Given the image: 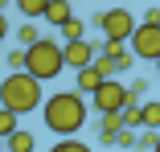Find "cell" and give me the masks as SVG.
<instances>
[{"label": "cell", "mask_w": 160, "mask_h": 152, "mask_svg": "<svg viewBox=\"0 0 160 152\" xmlns=\"http://www.w3.org/2000/svg\"><path fill=\"white\" fill-rule=\"evenodd\" d=\"M25 70L37 74L41 82H53L62 70H66V58H62V45L49 37H37L33 45H25Z\"/></svg>", "instance_id": "cell-3"}, {"label": "cell", "mask_w": 160, "mask_h": 152, "mask_svg": "<svg viewBox=\"0 0 160 152\" xmlns=\"http://www.w3.org/2000/svg\"><path fill=\"white\" fill-rule=\"evenodd\" d=\"M17 41H21V45H33V41H37V25H33V21H25V25L17 29Z\"/></svg>", "instance_id": "cell-17"}, {"label": "cell", "mask_w": 160, "mask_h": 152, "mask_svg": "<svg viewBox=\"0 0 160 152\" xmlns=\"http://www.w3.org/2000/svg\"><path fill=\"white\" fill-rule=\"evenodd\" d=\"M8 37V21H4V8H0V41Z\"/></svg>", "instance_id": "cell-22"}, {"label": "cell", "mask_w": 160, "mask_h": 152, "mask_svg": "<svg viewBox=\"0 0 160 152\" xmlns=\"http://www.w3.org/2000/svg\"><path fill=\"white\" fill-rule=\"evenodd\" d=\"M144 90H148V78H136V86H127V95H132V99H144Z\"/></svg>", "instance_id": "cell-21"}, {"label": "cell", "mask_w": 160, "mask_h": 152, "mask_svg": "<svg viewBox=\"0 0 160 152\" xmlns=\"http://www.w3.org/2000/svg\"><path fill=\"white\" fill-rule=\"evenodd\" d=\"M152 152H160V140H156V148H152Z\"/></svg>", "instance_id": "cell-25"}, {"label": "cell", "mask_w": 160, "mask_h": 152, "mask_svg": "<svg viewBox=\"0 0 160 152\" xmlns=\"http://www.w3.org/2000/svg\"><path fill=\"white\" fill-rule=\"evenodd\" d=\"M119 115H123V124H127V128H140V99H127Z\"/></svg>", "instance_id": "cell-16"}, {"label": "cell", "mask_w": 160, "mask_h": 152, "mask_svg": "<svg viewBox=\"0 0 160 152\" xmlns=\"http://www.w3.org/2000/svg\"><path fill=\"white\" fill-rule=\"evenodd\" d=\"M49 152H90L82 140H74V136H58V144L49 148Z\"/></svg>", "instance_id": "cell-15"}, {"label": "cell", "mask_w": 160, "mask_h": 152, "mask_svg": "<svg viewBox=\"0 0 160 152\" xmlns=\"http://www.w3.org/2000/svg\"><path fill=\"white\" fill-rule=\"evenodd\" d=\"M58 33H62V41H78V37H86V29H82V21L70 17V21H62V25H58Z\"/></svg>", "instance_id": "cell-13"}, {"label": "cell", "mask_w": 160, "mask_h": 152, "mask_svg": "<svg viewBox=\"0 0 160 152\" xmlns=\"http://www.w3.org/2000/svg\"><path fill=\"white\" fill-rule=\"evenodd\" d=\"M140 128H160V103H140Z\"/></svg>", "instance_id": "cell-11"}, {"label": "cell", "mask_w": 160, "mask_h": 152, "mask_svg": "<svg viewBox=\"0 0 160 152\" xmlns=\"http://www.w3.org/2000/svg\"><path fill=\"white\" fill-rule=\"evenodd\" d=\"M156 74H160V58H156Z\"/></svg>", "instance_id": "cell-24"}, {"label": "cell", "mask_w": 160, "mask_h": 152, "mask_svg": "<svg viewBox=\"0 0 160 152\" xmlns=\"http://www.w3.org/2000/svg\"><path fill=\"white\" fill-rule=\"evenodd\" d=\"M0 103L12 107L17 115L37 111V107L45 103V99H41V78L29 74V70H12V74H4V82H0Z\"/></svg>", "instance_id": "cell-2"}, {"label": "cell", "mask_w": 160, "mask_h": 152, "mask_svg": "<svg viewBox=\"0 0 160 152\" xmlns=\"http://www.w3.org/2000/svg\"><path fill=\"white\" fill-rule=\"evenodd\" d=\"M0 152H8V140H4V136H0Z\"/></svg>", "instance_id": "cell-23"}, {"label": "cell", "mask_w": 160, "mask_h": 152, "mask_svg": "<svg viewBox=\"0 0 160 152\" xmlns=\"http://www.w3.org/2000/svg\"><path fill=\"white\" fill-rule=\"evenodd\" d=\"M33 148H37V140L29 136L25 128H17V132L8 136V152H33Z\"/></svg>", "instance_id": "cell-10"}, {"label": "cell", "mask_w": 160, "mask_h": 152, "mask_svg": "<svg viewBox=\"0 0 160 152\" xmlns=\"http://www.w3.org/2000/svg\"><path fill=\"white\" fill-rule=\"evenodd\" d=\"M115 144H119V148H132V144H136V132H132V128H119Z\"/></svg>", "instance_id": "cell-19"}, {"label": "cell", "mask_w": 160, "mask_h": 152, "mask_svg": "<svg viewBox=\"0 0 160 152\" xmlns=\"http://www.w3.org/2000/svg\"><path fill=\"white\" fill-rule=\"evenodd\" d=\"M127 45H132L136 58L156 62V58H160V21H140V25H136V33L127 37Z\"/></svg>", "instance_id": "cell-5"}, {"label": "cell", "mask_w": 160, "mask_h": 152, "mask_svg": "<svg viewBox=\"0 0 160 152\" xmlns=\"http://www.w3.org/2000/svg\"><path fill=\"white\" fill-rule=\"evenodd\" d=\"M17 128H21V124H17V111H12V107H4V103H0V136L8 140V136H12Z\"/></svg>", "instance_id": "cell-14"}, {"label": "cell", "mask_w": 160, "mask_h": 152, "mask_svg": "<svg viewBox=\"0 0 160 152\" xmlns=\"http://www.w3.org/2000/svg\"><path fill=\"white\" fill-rule=\"evenodd\" d=\"M90 99H94V111L103 115V111H123V103L132 99V95H127V86H123V82H115V74H111V78H103V82H99V90H94Z\"/></svg>", "instance_id": "cell-6"}, {"label": "cell", "mask_w": 160, "mask_h": 152, "mask_svg": "<svg viewBox=\"0 0 160 152\" xmlns=\"http://www.w3.org/2000/svg\"><path fill=\"white\" fill-rule=\"evenodd\" d=\"M156 140H160V128H144V136H140V140H136V144H140V148H148V152H152V148H156Z\"/></svg>", "instance_id": "cell-18"}, {"label": "cell", "mask_w": 160, "mask_h": 152, "mask_svg": "<svg viewBox=\"0 0 160 152\" xmlns=\"http://www.w3.org/2000/svg\"><path fill=\"white\" fill-rule=\"evenodd\" d=\"M8 66H12V70H25V45H21V49H12V53H8Z\"/></svg>", "instance_id": "cell-20"}, {"label": "cell", "mask_w": 160, "mask_h": 152, "mask_svg": "<svg viewBox=\"0 0 160 152\" xmlns=\"http://www.w3.org/2000/svg\"><path fill=\"white\" fill-rule=\"evenodd\" d=\"M62 58H66L70 70H82V66H90L94 58H99V49H94V41L78 37V41H62Z\"/></svg>", "instance_id": "cell-7"}, {"label": "cell", "mask_w": 160, "mask_h": 152, "mask_svg": "<svg viewBox=\"0 0 160 152\" xmlns=\"http://www.w3.org/2000/svg\"><path fill=\"white\" fill-rule=\"evenodd\" d=\"M70 17H74V13H70V0H49L41 21H49V25H62V21H70Z\"/></svg>", "instance_id": "cell-9"}, {"label": "cell", "mask_w": 160, "mask_h": 152, "mask_svg": "<svg viewBox=\"0 0 160 152\" xmlns=\"http://www.w3.org/2000/svg\"><path fill=\"white\" fill-rule=\"evenodd\" d=\"M45 4H49V0H17V8H21V17H29V21H37V17H45Z\"/></svg>", "instance_id": "cell-12"}, {"label": "cell", "mask_w": 160, "mask_h": 152, "mask_svg": "<svg viewBox=\"0 0 160 152\" xmlns=\"http://www.w3.org/2000/svg\"><path fill=\"white\" fill-rule=\"evenodd\" d=\"M74 74H78V78H74V86L82 90V95H94V90H99V82L107 78V74L94 66V62H90V66H82V70H74Z\"/></svg>", "instance_id": "cell-8"}, {"label": "cell", "mask_w": 160, "mask_h": 152, "mask_svg": "<svg viewBox=\"0 0 160 152\" xmlns=\"http://www.w3.org/2000/svg\"><path fill=\"white\" fill-rule=\"evenodd\" d=\"M94 29H99L107 41H127L136 33V17L127 8H107V13H94Z\"/></svg>", "instance_id": "cell-4"}, {"label": "cell", "mask_w": 160, "mask_h": 152, "mask_svg": "<svg viewBox=\"0 0 160 152\" xmlns=\"http://www.w3.org/2000/svg\"><path fill=\"white\" fill-rule=\"evenodd\" d=\"M86 111H90V103H86V95L78 86L74 90H58V95H49L41 103V119H45V128L53 136H78L82 124H86Z\"/></svg>", "instance_id": "cell-1"}]
</instances>
